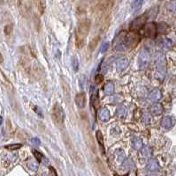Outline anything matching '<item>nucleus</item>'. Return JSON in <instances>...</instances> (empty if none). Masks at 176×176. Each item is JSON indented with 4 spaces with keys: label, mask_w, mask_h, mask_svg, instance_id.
Segmentation results:
<instances>
[{
    "label": "nucleus",
    "mask_w": 176,
    "mask_h": 176,
    "mask_svg": "<svg viewBox=\"0 0 176 176\" xmlns=\"http://www.w3.org/2000/svg\"><path fill=\"white\" fill-rule=\"evenodd\" d=\"M142 4H143V1H141V0L134 1V2L132 3V4H131L132 9H133L134 11H137V10H139V9L141 8V6H142Z\"/></svg>",
    "instance_id": "a878e982"
},
{
    "label": "nucleus",
    "mask_w": 176,
    "mask_h": 176,
    "mask_svg": "<svg viewBox=\"0 0 176 176\" xmlns=\"http://www.w3.org/2000/svg\"><path fill=\"white\" fill-rule=\"evenodd\" d=\"M162 45H163V48L165 49H167V50L168 49H171L173 48V41L170 40L169 38H166V39H165L163 41Z\"/></svg>",
    "instance_id": "393cba45"
},
{
    "label": "nucleus",
    "mask_w": 176,
    "mask_h": 176,
    "mask_svg": "<svg viewBox=\"0 0 176 176\" xmlns=\"http://www.w3.org/2000/svg\"><path fill=\"white\" fill-rule=\"evenodd\" d=\"M115 156H116V158H117L118 161L120 162V163L124 162L125 159H126V153H125V152H124L123 150H121V149H119V150L116 151Z\"/></svg>",
    "instance_id": "aec40b11"
},
{
    "label": "nucleus",
    "mask_w": 176,
    "mask_h": 176,
    "mask_svg": "<svg viewBox=\"0 0 176 176\" xmlns=\"http://www.w3.org/2000/svg\"><path fill=\"white\" fill-rule=\"evenodd\" d=\"M3 60H4V59H3V56H2V54L0 53V63H2Z\"/></svg>",
    "instance_id": "f704fd0d"
},
{
    "label": "nucleus",
    "mask_w": 176,
    "mask_h": 176,
    "mask_svg": "<svg viewBox=\"0 0 176 176\" xmlns=\"http://www.w3.org/2000/svg\"><path fill=\"white\" fill-rule=\"evenodd\" d=\"M51 176H58L56 171H55V169L53 167H51Z\"/></svg>",
    "instance_id": "72a5a7b5"
},
{
    "label": "nucleus",
    "mask_w": 176,
    "mask_h": 176,
    "mask_svg": "<svg viewBox=\"0 0 176 176\" xmlns=\"http://www.w3.org/2000/svg\"><path fill=\"white\" fill-rule=\"evenodd\" d=\"M149 99L152 102H155L157 103V101H159L161 98H162V94H161V91L159 89H153L150 92L149 94V96H148Z\"/></svg>",
    "instance_id": "9d476101"
},
{
    "label": "nucleus",
    "mask_w": 176,
    "mask_h": 176,
    "mask_svg": "<svg viewBox=\"0 0 176 176\" xmlns=\"http://www.w3.org/2000/svg\"><path fill=\"white\" fill-rule=\"evenodd\" d=\"M163 111H164L163 107H162V105L159 104V103H155V104L152 105L151 108V114L154 115V116H159V115H161V114L163 113Z\"/></svg>",
    "instance_id": "dca6fc26"
},
{
    "label": "nucleus",
    "mask_w": 176,
    "mask_h": 176,
    "mask_svg": "<svg viewBox=\"0 0 176 176\" xmlns=\"http://www.w3.org/2000/svg\"><path fill=\"white\" fill-rule=\"evenodd\" d=\"M166 9L173 13H176V1L167 2L166 3Z\"/></svg>",
    "instance_id": "b1692460"
},
{
    "label": "nucleus",
    "mask_w": 176,
    "mask_h": 176,
    "mask_svg": "<svg viewBox=\"0 0 176 176\" xmlns=\"http://www.w3.org/2000/svg\"><path fill=\"white\" fill-rule=\"evenodd\" d=\"M142 153H143V155L145 157H150L151 155V153H152V151H151V149L150 147H146V148L143 149Z\"/></svg>",
    "instance_id": "c756f323"
},
{
    "label": "nucleus",
    "mask_w": 176,
    "mask_h": 176,
    "mask_svg": "<svg viewBox=\"0 0 176 176\" xmlns=\"http://www.w3.org/2000/svg\"><path fill=\"white\" fill-rule=\"evenodd\" d=\"M98 41H99V36H96L94 39H92V41L89 42V50H90V51H94L95 49H96V48H97V46H98Z\"/></svg>",
    "instance_id": "5701e85b"
},
{
    "label": "nucleus",
    "mask_w": 176,
    "mask_h": 176,
    "mask_svg": "<svg viewBox=\"0 0 176 176\" xmlns=\"http://www.w3.org/2000/svg\"><path fill=\"white\" fill-rule=\"evenodd\" d=\"M151 61V54L150 52L145 49H142L138 56V67L140 70H144L147 68L148 64L150 63Z\"/></svg>",
    "instance_id": "39448f33"
},
{
    "label": "nucleus",
    "mask_w": 176,
    "mask_h": 176,
    "mask_svg": "<svg viewBox=\"0 0 176 176\" xmlns=\"http://www.w3.org/2000/svg\"><path fill=\"white\" fill-rule=\"evenodd\" d=\"M175 119L171 116H165L161 120V126L166 130H170L175 125Z\"/></svg>",
    "instance_id": "1a4fd4ad"
},
{
    "label": "nucleus",
    "mask_w": 176,
    "mask_h": 176,
    "mask_svg": "<svg viewBox=\"0 0 176 176\" xmlns=\"http://www.w3.org/2000/svg\"><path fill=\"white\" fill-rule=\"evenodd\" d=\"M156 66L158 76L163 78L166 74V59L162 53L157 54Z\"/></svg>",
    "instance_id": "20e7f679"
},
{
    "label": "nucleus",
    "mask_w": 176,
    "mask_h": 176,
    "mask_svg": "<svg viewBox=\"0 0 176 176\" xmlns=\"http://www.w3.org/2000/svg\"><path fill=\"white\" fill-rule=\"evenodd\" d=\"M96 137H97V141H98V144H99V148L100 151L102 152V154L105 153V149H104V137L103 134L100 130H98L96 133Z\"/></svg>",
    "instance_id": "ddd939ff"
},
{
    "label": "nucleus",
    "mask_w": 176,
    "mask_h": 176,
    "mask_svg": "<svg viewBox=\"0 0 176 176\" xmlns=\"http://www.w3.org/2000/svg\"><path fill=\"white\" fill-rule=\"evenodd\" d=\"M109 46H110V44H109V42H108V41L104 42V43L103 44L102 48H101V53H104V52H106V51H107V49H109Z\"/></svg>",
    "instance_id": "7c9ffc66"
},
{
    "label": "nucleus",
    "mask_w": 176,
    "mask_h": 176,
    "mask_svg": "<svg viewBox=\"0 0 176 176\" xmlns=\"http://www.w3.org/2000/svg\"><path fill=\"white\" fill-rule=\"evenodd\" d=\"M104 92L106 95H111L114 93V85L111 82L107 83L104 87Z\"/></svg>",
    "instance_id": "6ab92c4d"
},
{
    "label": "nucleus",
    "mask_w": 176,
    "mask_h": 176,
    "mask_svg": "<svg viewBox=\"0 0 176 176\" xmlns=\"http://www.w3.org/2000/svg\"><path fill=\"white\" fill-rule=\"evenodd\" d=\"M72 64H73V68H74V71L76 72L78 71L79 69V63H78V59L76 57H72Z\"/></svg>",
    "instance_id": "cd10ccee"
},
{
    "label": "nucleus",
    "mask_w": 176,
    "mask_h": 176,
    "mask_svg": "<svg viewBox=\"0 0 176 176\" xmlns=\"http://www.w3.org/2000/svg\"><path fill=\"white\" fill-rule=\"evenodd\" d=\"M157 26L154 23H147L142 28V34L148 38H155L157 35Z\"/></svg>",
    "instance_id": "423d86ee"
},
{
    "label": "nucleus",
    "mask_w": 176,
    "mask_h": 176,
    "mask_svg": "<svg viewBox=\"0 0 176 176\" xmlns=\"http://www.w3.org/2000/svg\"><path fill=\"white\" fill-rule=\"evenodd\" d=\"M145 22H146V16H144V15H142L139 18H136L130 24V30L133 32H136V31L141 30L143 27V26L145 25Z\"/></svg>",
    "instance_id": "0eeeda50"
},
{
    "label": "nucleus",
    "mask_w": 176,
    "mask_h": 176,
    "mask_svg": "<svg viewBox=\"0 0 176 176\" xmlns=\"http://www.w3.org/2000/svg\"><path fill=\"white\" fill-rule=\"evenodd\" d=\"M86 102H87V98H86V94L84 93L81 92L76 94L75 103L79 108H84L86 106Z\"/></svg>",
    "instance_id": "6e6552de"
},
{
    "label": "nucleus",
    "mask_w": 176,
    "mask_h": 176,
    "mask_svg": "<svg viewBox=\"0 0 176 176\" xmlns=\"http://www.w3.org/2000/svg\"><path fill=\"white\" fill-rule=\"evenodd\" d=\"M31 143H32L34 145L38 146V145H40V144H41V141H40L39 138H37V137H33V138L31 139Z\"/></svg>",
    "instance_id": "2f4dec72"
},
{
    "label": "nucleus",
    "mask_w": 176,
    "mask_h": 176,
    "mask_svg": "<svg viewBox=\"0 0 176 176\" xmlns=\"http://www.w3.org/2000/svg\"><path fill=\"white\" fill-rule=\"evenodd\" d=\"M103 80H104V78H103L102 75H98V76H96V83H97V85H99Z\"/></svg>",
    "instance_id": "473e14b6"
},
{
    "label": "nucleus",
    "mask_w": 176,
    "mask_h": 176,
    "mask_svg": "<svg viewBox=\"0 0 176 176\" xmlns=\"http://www.w3.org/2000/svg\"><path fill=\"white\" fill-rule=\"evenodd\" d=\"M37 7H38V11H39L40 14H43L44 10H45V2L44 1L37 2Z\"/></svg>",
    "instance_id": "bb28decb"
},
{
    "label": "nucleus",
    "mask_w": 176,
    "mask_h": 176,
    "mask_svg": "<svg viewBox=\"0 0 176 176\" xmlns=\"http://www.w3.org/2000/svg\"><path fill=\"white\" fill-rule=\"evenodd\" d=\"M116 176H117V175H116ZM118 176H119V175H118ZM124 176H128V175H124Z\"/></svg>",
    "instance_id": "c9c22d12"
},
{
    "label": "nucleus",
    "mask_w": 176,
    "mask_h": 176,
    "mask_svg": "<svg viewBox=\"0 0 176 176\" xmlns=\"http://www.w3.org/2000/svg\"><path fill=\"white\" fill-rule=\"evenodd\" d=\"M21 146H22V144H13L7 145L5 148H6V149H8V150H12V151H13V150L20 149Z\"/></svg>",
    "instance_id": "c85d7f7f"
},
{
    "label": "nucleus",
    "mask_w": 176,
    "mask_h": 176,
    "mask_svg": "<svg viewBox=\"0 0 176 176\" xmlns=\"http://www.w3.org/2000/svg\"><path fill=\"white\" fill-rule=\"evenodd\" d=\"M34 154H35V157L37 158V160H38L39 162L43 163L44 165H48V164H49V160H48L45 157L43 156L42 153H40V152H37V151H34Z\"/></svg>",
    "instance_id": "412c9836"
},
{
    "label": "nucleus",
    "mask_w": 176,
    "mask_h": 176,
    "mask_svg": "<svg viewBox=\"0 0 176 176\" xmlns=\"http://www.w3.org/2000/svg\"><path fill=\"white\" fill-rule=\"evenodd\" d=\"M127 113H128V109L127 108L125 107V105H120L117 108V116L119 118L123 119V118L126 117L127 116Z\"/></svg>",
    "instance_id": "a211bd4d"
},
{
    "label": "nucleus",
    "mask_w": 176,
    "mask_h": 176,
    "mask_svg": "<svg viewBox=\"0 0 176 176\" xmlns=\"http://www.w3.org/2000/svg\"><path fill=\"white\" fill-rule=\"evenodd\" d=\"M52 119L59 127H63L65 122V112L59 104H55L52 108Z\"/></svg>",
    "instance_id": "7ed1b4c3"
},
{
    "label": "nucleus",
    "mask_w": 176,
    "mask_h": 176,
    "mask_svg": "<svg viewBox=\"0 0 176 176\" xmlns=\"http://www.w3.org/2000/svg\"><path fill=\"white\" fill-rule=\"evenodd\" d=\"M139 42V37L134 34L121 32L113 41V49L118 51H123L130 48H135Z\"/></svg>",
    "instance_id": "f257e3e1"
},
{
    "label": "nucleus",
    "mask_w": 176,
    "mask_h": 176,
    "mask_svg": "<svg viewBox=\"0 0 176 176\" xmlns=\"http://www.w3.org/2000/svg\"><path fill=\"white\" fill-rule=\"evenodd\" d=\"M132 145L133 148L136 151H139L142 148V141L139 137H134L132 139Z\"/></svg>",
    "instance_id": "f3484780"
},
{
    "label": "nucleus",
    "mask_w": 176,
    "mask_h": 176,
    "mask_svg": "<svg viewBox=\"0 0 176 176\" xmlns=\"http://www.w3.org/2000/svg\"><path fill=\"white\" fill-rule=\"evenodd\" d=\"M89 29H90V20L86 19L79 22L75 30V44L77 48L81 49L84 46Z\"/></svg>",
    "instance_id": "f03ea898"
},
{
    "label": "nucleus",
    "mask_w": 176,
    "mask_h": 176,
    "mask_svg": "<svg viewBox=\"0 0 176 176\" xmlns=\"http://www.w3.org/2000/svg\"><path fill=\"white\" fill-rule=\"evenodd\" d=\"M113 5V2H109V1H104V2H101L98 6V10L101 13H103L104 12H105L106 10H108L109 8H111Z\"/></svg>",
    "instance_id": "2eb2a0df"
},
{
    "label": "nucleus",
    "mask_w": 176,
    "mask_h": 176,
    "mask_svg": "<svg viewBox=\"0 0 176 176\" xmlns=\"http://www.w3.org/2000/svg\"><path fill=\"white\" fill-rule=\"evenodd\" d=\"M98 117L103 122H106L110 120L111 118V114L110 111L108 110V108H102L98 113Z\"/></svg>",
    "instance_id": "9b49d317"
},
{
    "label": "nucleus",
    "mask_w": 176,
    "mask_h": 176,
    "mask_svg": "<svg viewBox=\"0 0 176 176\" xmlns=\"http://www.w3.org/2000/svg\"><path fill=\"white\" fill-rule=\"evenodd\" d=\"M147 168L151 172H156L160 169V166L156 158H151L147 163Z\"/></svg>",
    "instance_id": "f8f14e48"
},
{
    "label": "nucleus",
    "mask_w": 176,
    "mask_h": 176,
    "mask_svg": "<svg viewBox=\"0 0 176 176\" xmlns=\"http://www.w3.org/2000/svg\"><path fill=\"white\" fill-rule=\"evenodd\" d=\"M128 66V61L127 58H120L117 61L116 63V69L118 71H122L127 69Z\"/></svg>",
    "instance_id": "4468645a"
},
{
    "label": "nucleus",
    "mask_w": 176,
    "mask_h": 176,
    "mask_svg": "<svg viewBox=\"0 0 176 176\" xmlns=\"http://www.w3.org/2000/svg\"><path fill=\"white\" fill-rule=\"evenodd\" d=\"M28 169H30L31 171L33 172H36L37 171L38 169V164L36 160H33V159H30L28 162Z\"/></svg>",
    "instance_id": "4be33fe9"
}]
</instances>
